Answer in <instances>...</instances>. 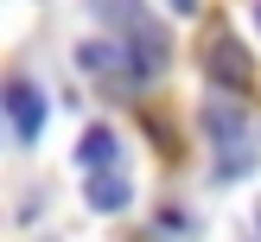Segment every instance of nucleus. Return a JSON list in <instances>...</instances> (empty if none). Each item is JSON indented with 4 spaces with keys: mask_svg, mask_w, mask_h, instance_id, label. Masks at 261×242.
Masks as SVG:
<instances>
[{
    "mask_svg": "<svg viewBox=\"0 0 261 242\" xmlns=\"http://www.w3.org/2000/svg\"><path fill=\"white\" fill-rule=\"evenodd\" d=\"M89 210H102V217H115V210H127V198H134V185H127V172H89Z\"/></svg>",
    "mask_w": 261,
    "mask_h": 242,
    "instance_id": "5",
    "label": "nucleus"
},
{
    "mask_svg": "<svg viewBox=\"0 0 261 242\" xmlns=\"http://www.w3.org/2000/svg\"><path fill=\"white\" fill-rule=\"evenodd\" d=\"M76 64H83V70H96V76H127V83H134V70H127V51H121V45H109V38H89V45L76 51Z\"/></svg>",
    "mask_w": 261,
    "mask_h": 242,
    "instance_id": "6",
    "label": "nucleus"
},
{
    "mask_svg": "<svg viewBox=\"0 0 261 242\" xmlns=\"http://www.w3.org/2000/svg\"><path fill=\"white\" fill-rule=\"evenodd\" d=\"M204 76H211L217 89H229V96H249L255 64H249V51H242L229 32H217V38H211V51H204Z\"/></svg>",
    "mask_w": 261,
    "mask_h": 242,
    "instance_id": "2",
    "label": "nucleus"
},
{
    "mask_svg": "<svg viewBox=\"0 0 261 242\" xmlns=\"http://www.w3.org/2000/svg\"><path fill=\"white\" fill-rule=\"evenodd\" d=\"M198 121H204V134H211V147L223 153V159H217V178H236L242 166H255V115L242 109V102H211Z\"/></svg>",
    "mask_w": 261,
    "mask_h": 242,
    "instance_id": "1",
    "label": "nucleus"
},
{
    "mask_svg": "<svg viewBox=\"0 0 261 242\" xmlns=\"http://www.w3.org/2000/svg\"><path fill=\"white\" fill-rule=\"evenodd\" d=\"M255 25H261V7H255Z\"/></svg>",
    "mask_w": 261,
    "mask_h": 242,
    "instance_id": "8",
    "label": "nucleus"
},
{
    "mask_svg": "<svg viewBox=\"0 0 261 242\" xmlns=\"http://www.w3.org/2000/svg\"><path fill=\"white\" fill-rule=\"evenodd\" d=\"M166 7H172V13H198V0H166Z\"/></svg>",
    "mask_w": 261,
    "mask_h": 242,
    "instance_id": "7",
    "label": "nucleus"
},
{
    "mask_svg": "<svg viewBox=\"0 0 261 242\" xmlns=\"http://www.w3.org/2000/svg\"><path fill=\"white\" fill-rule=\"evenodd\" d=\"M0 102H7L13 134H19V140H38V127H45V96H38V83H32V76H7Z\"/></svg>",
    "mask_w": 261,
    "mask_h": 242,
    "instance_id": "3",
    "label": "nucleus"
},
{
    "mask_svg": "<svg viewBox=\"0 0 261 242\" xmlns=\"http://www.w3.org/2000/svg\"><path fill=\"white\" fill-rule=\"evenodd\" d=\"M76 166H83V172H121V140H115L109 121L83 127V140H76Z\"/></svg>",
    "mask_w": 261,
    "mask_h": 242,
    "instance_id": "4",
    "label": "nucleus"
}]
</instances>
